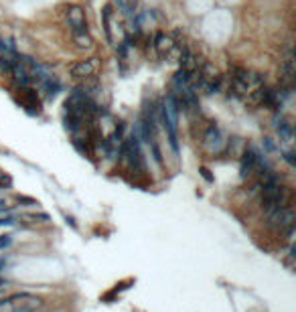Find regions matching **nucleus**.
Masks as SVG:
<instances>
[{
    "label": "nucleus",
    "mask_w": 296,
    "mask_h": 312,
    "mask_svg": "<svg viewBox=\"0 0 296 312\" xmlns=\"http://www.w3.org/2000/svg\"><path fill=\"white\" fill-rule=\"evenodd\" d=\"M294 219L296 215L290 207H284V209H270L268 211V225L274 227V229H288L294 225Z\"/></svg>",
    "instance_id": "obj_1"
},
{
    "label": "nucleus",
    "mask_w": 296,
    "mask_h": 312,
    "mask_svg": "<svg viewBox=\"0 0 296 312\" xmlns=\"http://www.w3.org/2000/svg\"><path fill=\"white\" fill-rule=\"evenodd\" d=\"M102 67V59L100 57H90V59H83L79 63H75L71 67V77L75 79H87V77H94Z\"/></svg>",
    "instance_id": "obj_2"
},
{
    "label": "nucleus",
    "mask_w": 296,
    "mask_h": 312,
    "mask_svg": "<svg viewBox=\"0 0 296 312\" xmlns=\"http://www.w3.org/2000/svg\"><path fill=\"white\" fill-rule=\"evenodd\" d=\"M18 104L28 114H41V100L33 87H20L18 89Z\"/></svg>",
    "instance_id": "obj_3"
},
{
    "label": "nucleus",
    "mask_w": 296,
    "mask_h": 312,
    "mask_svg": "<svg viewBox=\"0 0 296 312\" xmlns=\"http://www.w3.org/2000/svg\"><path fill=\"white\" fill-rule=\"evenodd\" d=\"M65 16H67V22L71 24L73 30H85L87 26V20H85V10L77 4H71L65 8Z\"/></svg>",
    "instance_id": "obj_4"
},
{
    "label": "nucleus",
    "mask_w": 296,
    "mask_h": 312,
    "mask_svg": "<svg viewBox=\"0 0 296 312\" xmlns=\"http://www.w3.org/2000/svg\"><path fill=\"white\" fill-rule=\"evenodd\" d=\"M203 142L209 146V150H221L223 146V138H221V130L215 126V124H211L209 128L205 130L203 134Z\"/></svg>",
    "instance_id": "obj_5"
},
{
    "label": "nucleus",
    "mask_w": 296,
    "mask_h": 312,
    "mask_svg": "<svg viewBox=\"0 0 296 312\" xmlns=\"http://www.w3.org/2000/svg\"><path fill=\"white\" fill-rule=\"evenodd\" d=\"M280 73H282V85L292 87V81H294V75H296V59H294L292 53H288V57L282 61Z\"/></svg>",
    "instance_id": "obj_6"
},
{
    "label": "nucleus",
    "mask_w": 296,
    "mask_h": 312,
    "mask_svg": "<svg viewBox=\"0 0 296 312\" xmlns=\"http://www.w3.org/2000/svg\"><path fill=\"white\" fill-rule=\"evenodd\" d=\"M174 39L170 37V35H164V33H158L156 37H154V43H152V47L156 49V53L160 55V57H164L172 47H174Z\"/></svg>",
    "instance_id": "obj_7"
},
{
    "label": "nucleus",
    "mask_w": 296,
    "mask_h": 312,
    "mask_svg": "<svg viewBox=\"0 0 296 312\" xmlns=\"http://www.w3.org/2000/svg\"><path fill=\"white\" fill-rule=\"evenodd\" d=\"M73 43L77 49L81 51H87V49H92L94 47V39L85 33V30H73Z\"/></svg>",
    "instance_id": "obj_8"
},
{
    "label": "nucleus",
    "mask_w": 296,
    "mask_h": 312,
    "mask_svg": "<svg viewBox=\"0 0 296 312\" xmlns=\"http://www.w3.org/2000/svg\"><path fill=\"white\" fill-rule=\"evenodd\" d=\"M112 4H106L104 6V10H102V18H104V30H106V37H108V41H114V37H112Z\"/></svg>",
    "instance_id": "obj_9"
},
{
    "label": "nucleus",
    "mask_w": 296,
    "mask_h": 312,
    "mask_svg": "<svg viewBox=\"0 0 296 312\" xmlns=\"http://www.w3.org/2000/svg\"><path fill=\"white\" fill-rule=\"evenodd\" d=\"M185 45L183 43H174V47L164 55L168 61H174V63H181V59H183V53H185Z\"/></svg>",
    "instance_id": "obj_10"
},
{
    "label": "nucleus",
    "mask_w": 296,
    "mask_h": 312,
    "mask_svg": "<svg viewBox=\"0 0 296 312\" xmlns=\"http://www.w3.org/2000/svg\"><path fill=\"white\" fill-rule=\"evenodd\" d=\"M114 2L118 4V8H120L124 14L132 16V10H134V6H132V0H114Z\"/></svg>",
    "instance_id": "obj_11"
},
{
    "label": "nucleus",
    "mask_w": 296,
    "mask_h": 312,
    "mask_svg": "<svg viewBox=\"0 0 296 312\" xmlns=\"http://www.w3.org/2000/svg\"><path fill=\"white\" fill-rule=\"evenodd\" d=\"M12 67H14L12 61L0 57V75H10V73H12Z\"/></svg>",
    "instance_id": "obj_12"
},
{
    "label": "nucleus",
    "mask_w": 296,
    "mask_h": 312,
    "mask_svg": "<svg viewBox=\"0 0 296 312\" xmlns=\"http://www.w3.org/2000/svg\"><path fill=\"white\" fill-rule=\"evenodd\" d=\"M22 219H28V221H33V223H45V221H49V215H45V213H39V215H22Z\"/></svg>",
    "instance_id": "obj_13"
},
{
    "label": "nucleus",
    "mask_w": 296,
    "mask_h": 312,
    "mask_svg": "<svg viewBox=\"0 0 296 312\" xmlns=\"http://www.w3.org/2000/svg\"><path fill=\"white\" fill-rule=\"evenodd\" d=\"M240 148H242V140L240 138H233L227 144V152H231V154H240Z\"/></svg>",
    "instance_id": "obj_14"
},
{
    "label": "nucleus",
    "mask_w": 296,
    "mask_h": 312,
    "mask_svg": "<svg viewBox=\"0 0 296 312\" xmlns=\"http://www.w3.org/2000/svg\"><path fill=\"white\" fill-rule=\"evenodd\" d=\"M282 158H284L290 166H296V158H294V152H292V150H286V152L282 154Z\"/></svg>",
    "instance_id": "obj_15"
},
{
    "label": "nucleus",
    "mask_w": 296,
    "mask_h": 312,
    "mask_svg": "<svg viewBox=\"0 0 296 312\" xmlns=\"http://www.w3.org/2000/svg\"><path fill=\"white\" fill-rule=\"evenodd\" d=\"M10 243H12V235H2V237H0V249L10 247Z\"/></svg>",
    "instance_id": "obj_16"
},
{
    "label": "nucleus",
    "mask_w": 296,
    "mask_h": 312,
    "mask_svg": "<svg viewBox=\"0 0 296 312\" xmlns=\"http://www.w3.org/2000/svg\"><path fill=\"white\" fill-rule=\"evenodd\" d=\"M199 172H201V176L207 180V182H213V174L209 172V168H205V166H201L199 168Z\"/></svg>",
    "instance_id": "obj_17"
},
{
    "label": "nucleus",
    "mask_w": 296,
    "mask_h": 312,
    "mask_svg": "<svg viewBox=\"0 0 296 312\" xmlns=\"http://www.w3.org/2000/svg\"><path fill=\"white\" fill-rule=\"evenodd\" d=\"M264 146H266V150H268V152H276V146H274L272 138H264Z\"/></svg>",
    "instance_id": "obj_18"
},
{
    "label": "nucleus",
    "mask_w": 296,
    "mask_h": 312,
    "mask_svg": "<svg viewBox=\"0 0 296 312\" xmlns=\"http://www.w3.org/2000/svg\"><path fill=\"white\" fill-rule=\"evenodd\" d=\"M16 201H18V203H28V205H39L35 199H31V197H22V195H18Z\"/></svg>",
    "instance_id": "obj_19"
}]
</instances>
